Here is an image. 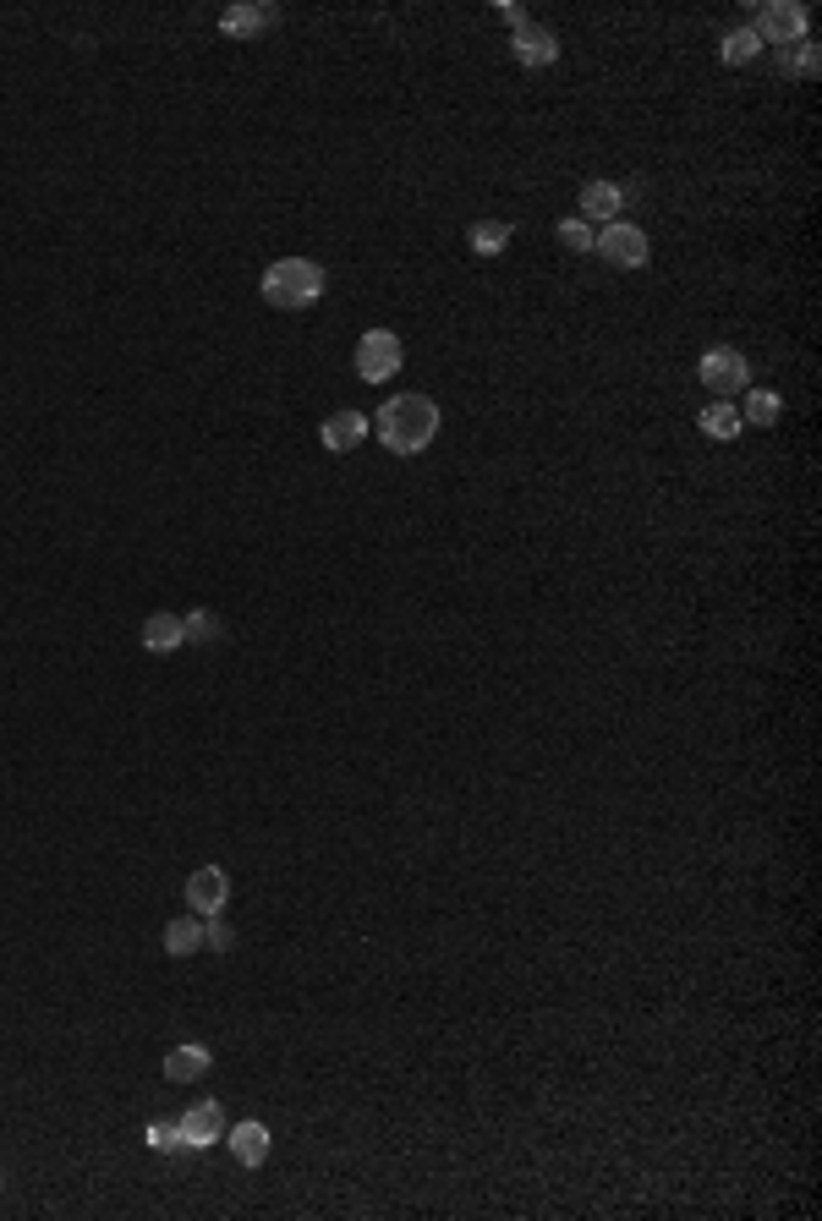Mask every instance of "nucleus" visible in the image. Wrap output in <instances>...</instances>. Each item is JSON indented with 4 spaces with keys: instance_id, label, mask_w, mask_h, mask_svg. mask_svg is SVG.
Wrapping results in <instances>:
<instances>
[{
    "instance_id": "f257e3e1",
    "label": "nucleus",
    "mask_w": 822,
    "mask_h": 1221,
    "mask_svg": "<svg viewBox=\"0 0 822 1221\" xmlns=\"http://www.w3.org/2000/svg\"><path fill=\"white\" fill-rule=\"evenodd\" d=\"M373 433L389 456H423L439 439V406L428 395H389L373 417Z\"/></svg>"
},
{
    "instance_id": "f03ea898",
    "label": "nucleus",
    "mask_w": 822,
    "mask_h": 1221,
    "mask_svg": "<svg viewBox=\"0 0 822 1221\" xmlns=\"http://www.w3.org/2000/svg\"><path fill=\"white\" fill-rule=\"evenodd\" d=\"M329 275L324 264H313V258H280V264H269V275H264V302L280 307V312H302V307H313L324 297Z\"/></svg>"
},
{
    "instance_id": "7ed1b4c3",
    "label": "nucleus",
    "mask_w": 822,
    "mask_h": 1221,
    "mask_svg": "<svg viewBox=\"0 0 822 1221\" xmlns=\"http://www.w3.org/2000/svg\"><path fill=\"white\" fill-rule=\"evenodd\" d=\"M401 362H406V351H401V334H395V329H367V334L356 340V373H362V384H389V378L401 373Z\"/></svg>"
},
{
    "instance_id": "20e7f679",
    "label": "nucleus",
    "mask_w": 822,
    "mask_h": 1221,
    "mask_svg": "<svg viewBox=\"0 0 822 1221\" xmlns=\"http://www.w3.org/2000/svg\"><path fill=\"white\" fill-rule=\"evenodd\" d=\"M593 253H604L615 269H642V264H648V253H653V242H648V231H642V225H631V219H609V225L598 231Z\"/></svg>"
},
{
    "instance_id": "39448f33",
    "label": "nucleus",
    "mask_w": 822,
    "mask_h": 1221,
    "mask_svg": "<svg viewBox=\"0 0 822 1221\" xmlns=\"http://www.w3.org/2000/svg\"><path fill=\"white\" fill-rule=\"evenodd\" d=\"M696 373H702V384H707L713 395H740V389L751 384V367H746V356H740L735 345H713V351H702Z\"/></svg>"
},
{
    "instance_id": "423d86ee",
    "label": "nucleus",
    "mask_w": 822,
    "mask_h": 1221,
    "mask_svg": "<svg viewBox=\"0 0 822 1221\" xmlns=\"http://www.w3.org/2000/svg\"><path fill=\"white\" fill-rule=\"evenodd\" d=\"M751 33H757L762 44H779V50H784V44L807 39V6H801V0H768Z\"/></svg>"
},
{
    "instance_id": "0eeeda50",
    "label": "nucleus",
    "mask_w": 822,
    "mask_h": 1221,
    "mask_svg": "<svg viewBox=\"0 0 822 1221\" xmlns=\"http://www.w3.org/2000/svg\"><path fill=\"white\" fill-rule=\"evenodd\" d=\"M225 1106L220 1101H198V1106H186V1117L175 1123V1134H181V1145L186 1150H209V1145H220L225 1139Z\"/></svg>"
},
{
    "instance_id": "6e6552de",
    "label": "nucleus",
    "mask_w": 822,
    "mask_h": 1221,
    "mask_svg": "<svg viewBox=\"0 0 822 1221\" xmlns=\"http://www.w3.org/2000/svg\"><path fill=\"white\" fill-rule=\"evenodd\" d=\"M225 904H231V877L220 866H198L186 877V910L192 915H220Z\"/></svg>"
},
{
    "instance_id": "1a4fd4ad",
    "label": "nucleus",
    "mask_w": 822,
    "mask_h": 1221,
    "mask_svg": "<svg viewBox=\"0 0 822 1221\" xmlns=\"http://www.w3.org/2000/svg\"><path fill=\"white\" fill-rule=\"evenodd\" d=\"M510 55H515L521 66H554V61H559V39H554L548 28L526 22V28H515V39H510Z\"/></svg>"
},
{
    "instance_id": "9d476101",
    "label": "nucleus",
    "mask_w": 822,
    "mask_h": 1221,
    "mask_svg": "<svg viewBox=\"0 0 822 1221\" xmlns=\"http://www.w3.org/2000/svg\"><path fill=\"white\" fill-rule=\"evenodd\" d=\"M362 439H367V417H362V411H334V417H324V428H319V445H324L329 456H351Z\"/></svg>"
},
{
    "instance_id": "9b49d317",
    "label": "nucleus",
    "mask_w": 822,
    "mask_h": 1221,
    "mask_svg": "<svg viewBox=\"0 0 822 1221\" xmlns=\"http://www.w3.org/2000/svg\"><path fill=\"white\" fill-rule=\"evenodd\" d=\"M225 1145H231V1156H236L242 1167H264L269 1150H275V1139H269L264 1123H236V1128H225Z\"/></svg>"
},
{
    "instance_id": "f8f14e48",
    "label": "nucleus",
    "mask_w": 822,
    "mask_h": 1221,
    "mask_svg": "<svg viewBox=\"0 0 822 1221\" xmlns=\"http://www.w3.org/2000/svg\"><path fill=\"white\" fill-rule=\"evenodd\" d=\"M214 1063V1052L203 1047V1041H181L175 1052H164V1079L170 1084H192V1079H203Z\"/></svg>"
},
{
    "instance_id": "ddd939ff",
    "label": "nucleus",
    "mask_w": 822,
    "mask_h": 1221,
    "mask_svg": "<svg viewBox=\"0 0 822 1221\" xmlns=\"http://www.w3.org/2000/svg\"><path fill=\"white\" fill-rule=\"evenodd\" d=\"M269 22H280V6H231V11H220V33H231V39H247V33H264Z\"/></svg>"
},
{
    "instance_id": "4468645a",
    "label": "nucleus",
    "mask_w": 822,
    "mask_h": 1221,
    "mask_svg": "<svg viewBox=\"0 0 822 1221\" xmlns=\"http://www.w3.org/2000/svg\"><path fill=\"white\" fill-rule=\"evenodd\" d=\"M620 208H626V186H615V181H587L581 186V219H620Z\"/></svg>"
},
{
    "instance_id": "2eb2a0df",
    "label": "nucleus",
    "mask_w": 822,
    "mask_h": 1221,
    "mask_svg": "<svg viewBox=\"0 0 822 1221\" xmlns=\"http://www.w3.org/2000/svg\"><path fill=\"white\" fill-rule=\"evenodd\" d=\"M198 947H203V920L198 915H181L164 925V953H170V958H192Z\"/></svg>"
},
{
    "instance_id": "dca6fc26",
    "label": "nucleus",
    "mask_w": 822,
    "mask_h": 1221,
    "mask_svg": "<svg viewBox=\"0 0 822 1221\" xmlns=\"http://www.w3.org/2000/svg\"><path fill=\"white\" fill-rule=\"evenodd\" d=\"M143 646H149V652H175V646H186V635H181V613H149V624H143Z\"/></svg>"
},
{
    "instance_id": "f3484780",
    "label": "nucleus",
    "mask_w": 822,
    "mask_h": 1221,
    "mask_svg": "<svg viewBox=\"0 0 822 1221\" xmlns=\"http://www.w3.org/2000/svg\"><path fill=\"white\" fill-rule=\"evenodd\" d=\"M784 417V400L773 395V389H746V411H740V422H751V428H773Z\"/></svg>"
},
{
    "instance_id": "a211bd4d",
    "label": "nucleus",
    "mask_w": 822,
    "mask_h": 1221,
    "mask_svg": "<svg viewBox=\"0 0 822 1221\" xmlns=\"http://www.w3.org/2000/svg\"><path fill=\"white\" fill-rule=\"evenodd\" d=\"M467 242H472L478 258H499V253L510 247V225H504V219H478V225L467 231Z\"/></svg>"
},
{
    "instance_id": "6ab92c4d",
    "label": "nucleus",
    "mask_w": 822,
    "mask_h": 1221,
    "mask_svg": "<svg viewBox=\"0 0 822 1221\" xmlns=\"http://www.w3.org/2000/svg\"><path fill=\"white\" fill-rule=\"evenodd\" d=\"M740 428H746V422H740V411H735L729 400H718V406L702 411V433H707V439H724V445H729V439H740Z\"/></svg>"
},
{
    "instance_id": "aec40b11",
    "label": "nucleus",
    "mask_w": 822,
    "mask_h": 1221,
    "mask_svg": "<svg viewBox=\"0 0 822 1221\" xmlns=\"http://www.w3.org/2000/svg\"><path fill=\"white\" fill-rule=\"evenodd\" d=\"M757 50H762V39H757L751 28H735V33H724L718 61H724V66H746V61H757Z\"/></svg>"
},
{
    "instance_id": "412c9836",
    "label": "nucleus",
    "mask_w": 822,
    "mask_h": 1221,
    "mask_svg": "<svg viewBox=\"0 0 822 1221\" xmlns=\"http://www.w3.org/2000/svg\"><path fill=\"white\" fill-rule=\"evenodd\" d=\"M779 66H784L790 77H818V44H812V39L784 44V50H779Z\"/></svg>"
},
{
    "instance_id": "4be33fe9",
    "label": "nucleus",
    "mask_w": 822,
    "mask_h": 1221,
    "mask_svg": "<svg viewBox=\"0 0 822 1221\" xmlns=\"http://www.w3.org/2000/svg\"><path fill=\"white\" fill-rule=\"evenodd\" d=\"M181 635H186V646H209V641H220V613H209V609L181 613Z\"/></svg>"
},
{
    "instance_id": "5701e85b",
    "label": "nucleus",
    "mask_w": 822,
    "mask_h": 1221,
    "mask_svg": "<svg viewBox=\"0 0 822 1221\" xmlns=\"http://www.w3.org/2000/svg\"><path fill=\"white\" fill-rule=\"evenodd\" d=\"M554 236H559L570 253H593V242H598V231H593L587 219H559V225H554Z\"/></svg>"
},
{
    "instance_id": "b1692460",
    "label": "nucleus",
    "mask_w": 822,
    "mask_h": 1221,
    "mask_svg": "<svg viewBox=\"0 0 822 1221\" xmlns=\"http://www.w3.org/2000/svg\"><path fill=\"white\" fill-rule=\"evenodd\" d=\"M143 1139H149V1150H160V1156H170V1150L181 1145L175 1123H149V1128H143Z\"/></svg>"
},
{
    "instance_id": "393cba45",
    "label": "nucleus",
    "mask_w": 822,
    "mask_h": 1221,
    "mask_svg": "<svg viewBox=\"0 0 822 1221\" xmlns=\"http://www.w3.org/2000/svg\"><path fill=\"white\" fill-rule=\"evenodd\" d=\"M203 947L225 953V947H236V931H231V925H220V915H209V920H203Z\"/></svg>"
},
{
    "instance_id": "a878e982",
    "label": "nucleus",
    "mask_w": 822,
    "mask_h": 1221,
    "mask_svg": "<svg viewBox=\"0 0 822 1221\" xmlns=\"http://www.w3.org/2000/svg\"><path fill=\"white\" fill-rule=\"evenodd\" d=\"M499 17H504V22H515V28H526V11H521V6H510V0L499 6Z\"/></svg>"
},
{
    "instance_id": "bb28decb",
    "label": "nucleus",
    "mask_w": 822,
    "mask_h": 1221,
    "mask_svg": "<svg viewBox=\"0 0 822 1221\" xmlns=\"http://www.w3.org/2000/svg\"><path fill=\"white\" fill-rule=\"evenodd\" d=\"M0 1183H6V1178H0Z\"/></svg>"
}]
</instances>
